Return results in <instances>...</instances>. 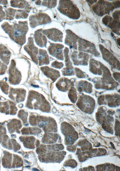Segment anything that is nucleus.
Here are the masks:
<instances>
[{"instance_id":"4c0bfd02","label":"nucleus","mask_w":120,"mask_h":171,"mask_svg":"<svg viewBox=\"0 0 120 171\" xmlns=\"http://www.w3.org/2000/svg\"><path fill=\"white\" fill-rule=\"evenodd\" d=\"M13 160L12 163V168L20 167L23 165V161L22 158L18 155L13 154Z\"/></svg>"},{"instance_id":"20e7f679","label":"nucleus","mask_w":120,"mask_h":171,"mask_svg":"<svg viewBox=\"0 0 120 171\" xmlns=\"http://www.w3.org/2000/svg\"><path fill=\"white\" fill-rule=\"evenodd\" d=\"M57 8L61 13L70 18L76 20L80 16L79 9L70 0H60Z\"/></svg>"},{"instance_id":"c9c22d12","label":"nucleus","mask_w":120,"mask_h":171,"mask_svg":"<svg viewBox=\"0 0 120 171\" xmlns=\"http://www.w3.org/2000/svg\"><path fill=\"white\" fill-rule=\"evenodd\" d=\"M41 131L40 129L37 127L24 128L21 130L22 134L26 135H36L40 133Z\"/></svg>"},{"instance_id":"2f4dec72","label":"nucleus","mask_w":120,"mask_h":171,"mask_svg":"<svg viewBox=\"0 0 120 171\" xmlns=\"http://www.w3.org/2000/svg\"><path fill=\"white\" fill-rule=\"evenodd\" d=\"M37 59L39 60V65L48 64L49 63V56L46 50L39 49V54L37 55Z\"/></svg>"},{"instance_id":"7c9ffc66","label":"nucleus","mask_w":120,"mask_h":171,"mask_svg":"<svg viewBox=\"0 0 120 171\" xmlns=\"http://www.w3.org/2000/svg\"><path fill=\"white\" fill-rule=\"evenodd\" d=\"M73 84V83L70 80L66 78H62L56 83V86L59 90L65 91Z\"/></svg>"},{"instance_id":"a211bd4d","label":"nucleus","mask_w":120,"mask_h":171,"mask_svg":"<svg viewBox=\"0 0 120 171\" xmlns=\"http://www.w3.org/2000/svg\"><path fill=\"white\" fill-rule=\"evenodd\" d=\"M9 93L10 98L17 103L22 101L25 99L26 91L23 88H10Z\"/></svg>"},{"instance_id":"aec40b11","label":"nucleus","mask_w":120,"mask_h":171,"mask_svg":"<svg viewBox=\"0 0 120 171\" xmlns=\"http://www.w3.org/2000/svg\"><path fill=\"white\" fill-rule=\"evenodd\" d=\"M64 146L62 144L46 145L40 144L36 150L37 153L42 154L46 152H55L63 150Z\"/></svg>"},{"instance_id":"2eb2a0df","label":"nucleus","mask_w":120,"mask_h":171,"mask_svg":"<svg viewBox=\"0 0 120 171\" xmlns=\"http://www.w3.org/2000/svg\"><path fill=\"white\" fill-rule=\"evenodd\" d=\"M42 33L49 39L54 42H62L63 33L60 31L55 28L41 30Z\"/></svg>"},{"instance_id":"c03bdc74","label":"nucleus","mask_w":120,"mask_h":171,"mask_svg":"<svg viewBox=\"0 0 120 171\" xmlns=\"http://www.w3.org/2000/svg\"><path fill=\"white\" fill-rule=\"evenodd\" d=\"M56 0H44L42 2V5L52 8L55 7L57 4Z\"/></svg>"},{"instance_id":"79ce46f5","label":"nucleus","mask_w":120,"mask_h":171,"mask_svg":"<svg viewBox=\"0 0 120 171\" xmlns=\"http://www.w3.org/2000/svg\"><path fill=\"white\" fill-rule=\"evenodd\" d=\"M69 50L68 48L65 47L64 50V53L65 58V63L66 66L67 68L73 67L72 64L70 61L69 57L68 56Z\"/></svg>"},{"instance_id":"f03ea898","label":"nucleus","mask_w":120,"mask_h":171,"mask_svg":"<svg viewBox=\"0 0 120 171\" xmlns=\"http://www.w3.org/2000/svg\"><path fill=\"white\" fill-rule=\"evenodd\" d=\"M26 106L29 109L39 110L43 112H49L50 105L41 94L33 90L28 93Z\"/></svg>"},{"instance_id":"9d476101","label":"nucleus","mask_w":120,"mask_h":171,"mask_svg":"<svg viewBox=\"0 0 120 171\" xmlns=\"http://www.w3.org/2000/svg\"><path fill=\"white\" fill-rule=\"evenodd\" d=\"M29 20L30 27L33 28L39 25L48 23L51 21L50 18L48 14L41 12L30 16Z\"/></svg>"},{"instance_id":"864d4df0","label":"nucleus","mask_w":120,"mask_h":171,"mask_svg":"<svg viewBox=\"0 0 120 171\" xmlns=\"http://www.w3.org/2000/svg\"><path fill=\"white\" fill-rule=\"evenodd\" d=\"M116 124H115V130H116V134L118 135L119 134V122L116 120Z\"/></svg>"},{"instance_id":"f257e3e1","label":"nucleus","mask_w":120,"mask_h":171,"mask_svg":"<svg viewBox=\"0 0 120 171\" xmlns=\"http://www.w3.org/2000/svg\"><path fill=\"white\" fill-rule=\"evenodd\" d=\"M1 26L14 41L21 46L25 43L26 34L28 29L27 21H19L18 23L13 22L12 24L4 22Z\"/></svg>"},{"instance_id":"49530a36","label":"nucleus","mask_w":120,"mask_h":171,"mask_svg":"<svg viewBox=\"0 0 120 171\" xmlns=\"http://www.w3.org/2000/svg\"><path fill=\"white\" fill-rule=\"evenodd\" d=\"M63 74L64 75H72L74 74L73 67H67L62 70Z\"/></svg>"},{"instance_id":"bb28decb","label":"nucleus","mask_w":120,"mask_h":171,"mask_svg":"<svg viewBox=\"0 0 120 171\" xmlns=\"http://www.w3.org/2000/svg\"><path fill=\"white\" fill-rule=\"evenodd\" d=\"M8 131L10 134L14 132L20 133V130L22 125L21 121L18 119H14L11 120L7 124Z\"/></svg>"},{"instance_id":"4d7b16f0","label":"nucleus","mask_w":120,"mask_h":171,"mask_svg":"<svg viewBox=\"0 0 120 171\" xmlns=\"http://www.w3.org/2000/svg\"><path fill=\"white\" fill-rule=\"evenodd\" d=\"M114 7L115 8H118L120 7V1H116L112 2V4Z\"/></svg>"},{"instance_id":"412c9836","label":"nucleus","mask_w":120,"mask_h":171,"mask_svg":"<svg viewBox=\"0 0 120 171\" xmlns=\"http://www.w3.org/2000/svg\"><path fill=\"white\" fill-rule=\"evenodd\" d=\"M17 110L15 104L10 100L0 102V112L13 115L16 113Z\"/></svg>"},{"instance_id":"9b49d317","label":"nucleus","mask_w":120,"mask_h":171,"mask_svg":"<svg viewBox=\"0 0 120 171\" xmlns=\"http://www.w3.org/2000/svg\"><path fill=\"white\" fill-rule=\"evenodd\" d=\"M77 45L79 51L88 52L96 56L99 55L94 45L86 40L79 38Z\"/></svg>"},{"instance_id":"3c124183","label":"nucleus","mask_w":120,"mask_h":171,"mask_svg":"<svg viewBox=\"0 0 120 171\" xmlns=\"http://www.w3.org/2000/svg\"><path fill=\"white\" fill-rule=\"evenodd\" d=\"M7 68V66L0 61V75L4 74Z\"/></svg>"},{"instance_id":"c85d7f7f","label":"nucleus","mask_w":120,"mask_h":171,"mask_svg":"<svg viewBox=\"0 0 120 171\" xmlns=\"http://www.w3.org/2000/svg\"><path fill=\"white\" fill-rule=\"evenodd\" d=\"M11 53L8 48L5 46L0 44V58L5 64L9 63Z\"/></svg>"},{"instance_id":"de8ad7c7","label":"nucleus","mask_w":120,"mask_h":171,"mask_svg":"<svg viewBox=\"0 0 120 171\" xmlns=\"http://www.w3.org/2000/svg\"><path fill=\"white\" fill-rule=\"evenodd\" d=\"M0 86L3 92L5 94H8L9 87L8 84L4 82H0Z\"/></svg>"},{"instance_id":"e433bc0d","label":"nucleus","mask_w":120,"mask_h":171,"mask_svg":"<svg viewBox=\"0 0 120 171\" xmlns=\"http://www.w3.org/2000/svg\"><path fill=\"white\" fill-rule=\"evenodd\" d=\"M10 3L11 7L20 9L25 8V9L30 5L27 2L24 0H12Z\"/></svg>"},{"instance_id":"bf43d9fd","label":"nucleus","mask_w":120,"mask_h":171,"mask_svg":"<svg viewBox=\"0 0 120 171\" xmlns=\"http://www.w3.org/2000/svg\"><path fill=\"white\" fill-rule=\"evenodd\" d=\"M8 3L7 0H0V4H2L6 5Z\"/></svg>"},{"instance_id":"5fc2aeb1","label":"nucleus","mask_w":120,"mask_h":171,"mask_svg":"<svg viewBox=\"0 0 120 171\" xmlns=\"http://www.w3.org/2000/svg\"><path fill=\"white\" fill-rule=\"evenodd\" d=\"M5 14L3 10L2 7L0 5V22L5 18Z\"/></svg>"},{"instance_id":"7ed1b4c3","label":"nucleus","mask_w":120,"mask_h":171,"mask_svg":"<svg viewBox=\"0 0 120 171\" xmlns=\"http://www.w3.org/2000/svg\"><path fill=\"white\" fill-rule=\"evenodd\" d=\"M29 122L32 126L37 125L42 128L45 132H56L57 131V125L52 118L40 116H30Z\"/></svg>"},{"instance_id":"58836bf2","label":"nucleus","mask_w":120,"mask_h":171,"mask_svg":"<svg viewBox=\"0 0 120 171\" xmlns=\"http://www.w3.org/2000/svg\"><path fill=\"white\" fill-rule=\"evenodd\" d=\"M116 166L113 164H105L98 166L96 167L98 171H115Z\"/></svg>"},{"instance_id":"1a4fd4ad","label":"nucleus","mask_w":120,"mask_h":171,"mask_svg":"<svg viewBox=\"0 0 120 171\" xmlns=\"http://www.w3.org/2000/svg\"><path fill=\"white\" fill-rule=\"evenodd\" d=\"M89 69L94 74L103 75L104 77L110 76L111 73L109 69L100 62L91 59L89 62Z\"/></svg>"},{"instance_id":"6e6552de","label":"nucleus","mask_w":120,"mask_h":171,"mask_svg":"<svg viewBox=\"0 0 120 171\" xmlns=\"http://www.w3.org/2000/svg\"><path fill=\"white\" fill-rule=\"evenodd\" d=\"M66 154L65 151L50 152L40 154L38 157L39 160L42 162L60 163Z\"/></svg>"},{"instance_id":"09e8293b","label":"nucleus","mask_w":120,"mask_h":171,"mask_svg":"<svg viewBox=\"0 0 120 171\" xmlns=\"http://www.w3.org/2000/svg\"><path fill=\"white\" fill-rule=\"evenodd\" d=\"M10 140L14 150L16 151L20 149V146L16 140L13 139Z\"/></svg>"},{"instance_id":"f8f14e48","label":"nucleus","mask_w":120,"mask_h":171,"mask_svg":"<svg viewBox=\"0 0 120 171\" xmlns=\"http://www.w3.org/2000/svg\"><path fill=\"white\" fill-rule=\"evenodd\" d=\"M99 47L103 58L113 68L119 70V62L113 55L102 45L100 44Z\"/></svg>"},{"instance_id":"5701e85b","label":"nucleus","mask_w":120,"mask_h":171,"mask_svg":"<svg viewBox=\"0 0 120 171\" xmlns=\"http://www.w3.org/2000/svg\"><path fill=\"white\" fill-rule=\"evenodd\" d=\"M67 34L65 39V43L69 46L70 48L77 49V43L79 38L75 34L70 30L66 31Z\"/></svg>"},{"instance_id":"f3484780","label":"nucleus","mask_w":120,"mask_h":171,"mask_svg":"<svg viewBox=\"0 0 120 171\" xmlns=\"http://www.w3.org/2000/svg\"><path fill=\"white\" fill-rule=\"evenodd\" d=\"M50 43V45L47 49L50 54L58 59L63 60L62 51L64 46L59 44Z\"/></svg>"},{"instance_id":"4be33fe9","label":"nucleus","mask_w":120,"mask_h":171,"mask_svg":"<svg viewBox=\"0 0 120 171\" xmlns=\"http://www.w3.org/2000/svg\"><path fill=\"white\" fill-rule=\"evenodd\" d=\"M0 144L5 148L12 149L13 148L11 140L6 135V129L2 125H0Z\"/></svg>"},{"instance_id":"393cba45","label":"nucleus","mask_w":120,"mask_h":171,"mask_svg":"<svg viewBox=\"0 0 120 171\" xmlns=\"http://www.w3.org/2000/svg\"><path fill=\"white\" fill-rule=\"evenodd\" d=\"M106 114L103 118L102 127L105 130L113 134L112 126L114 122L113 118L110 116L106 115Z\"/></svg>"},{"instance_id":"ddd939ff","label":"nucleus","mask_w":120,"mask_h":171,"mask_svg":"<svg viewBox=\"0 0 120 171\" xmlns=\"http://www.w3.org/2000/svg\"><path fill=\"white\" fill-rule=\"evenodd\" d=\"M9 82L13 84L16 85L19 83L21 79L20 72L16 67L14 61L12 60L9 68Z\"/></svg>"},{"instance_id":"473e14b6","label":"nucleus","mask_w":120,"mask_h":171,"mask_svg":"<svg viewBox=\"0 0 120 171\" xmlns=\"http://www.w3.org/2000/svg\"><path fill=\"white\" fill-rule=\"evenodd\" d=\"M58 137V135L57 134L47 133L44 135L42 141L45 144L54 143L57 141Z\"/></svg>"},{"instance_id":"13d9d810","label":"nucleus","mask_w":120,"mask_h":171,"mask_svg":"<svg viewBox=\"0 0 120 171\" xmlns=\"http://www.w3.org/2000/svg\"><path fill=\"white\" fill-rule=\"evenodd\" d=\"M113 76L115 79L119 81V73H115L113 74Z\"/></svg>"},{"instance_id":"39448f33","label":"nucleus","mask_w":120,"mask_h":171,"mask_svg":"<svg viewBox=\"0 0 120 171\" xmlns=\"http://www.w3.org/2000/svg\"><path fill=\"white\" fill-rule=\"evenodd\" d=\"M61 130L65 136L64 143L66 145L73 144L78 138L77 133L74 128L66 122L61 124Z\"/></svg>"},{"instance_id":"72a5a7b5","label":"nucleus","mask_w":120,"mask_h":171,"mask_svg":"<svg viewBox=\"0 0 120 171\" xmlns=\"http://www.w3.org/2000/svg\"><path fill=\"white\" fill-rule=\"evenodd\" d=\"M4 153L2 159L3 166L5 168H11L12 154L6 151H4Z\"/></svg>"},{"instance_id":"37998d69","label":"nucleus","mask_w":120,"mask_h":171,"mask_svg":"<svg viewBox=\"0 0 120 171\" xmlns=\"http://www.w3.org/2000/svg\"><path fill=\"white\" fill-rule=\"evenodd\" d=\"M28 116V113L23 110H20L18 115V117L22 120L24 124L27 122Z\"/></svg>"},{"instance_id":"b1692460","label":"nucleus","mask_w":120,"mask_h":171,"mask_svg":"<svg viewBox=\"0 0 120 171\" xmlns=\"http://www.w3.org/2000/svg\"><path fill=\"white\" fill-rule=\"evenodd\" d=\"M40 69L45 75L51 79L53 82L55 81L60 76L58 71L48 66L42 67Z\"/></svg>"},{"instance_id":"0eeeda50","label":"nucleus","mask_w":120,"mask_h":171,"mask_svg":"<svg viewBox=\"0 0 120 171\" xmlns=\"http://www.w3.org/2000/svg\"><path fill=\"white\" fill-rule=\"evenodd\" d=\"M95 101L92 98L87 95L80 96L76 103L78 107L84 112L91 114L94 110Z\"/></svg>"},{"instance_id":"423d86ee","label":"nucleus","mask_w":120,"mask_h":171,"mask_svg":"<svg viewBox=\"0 0 120 171\" xmlns=\"http://www.w3.org/2000/svg\"><path fill=\"white\" fill-rule=\"evenodd\" d=\"M114 8L111 2L104 0L98 1L92 7L93 11L99 16L109 14Z\"/></svg>"},{"instance_id":"6ab92c4d","label":"nucleus","mask_w":120,"mask_h":171,"mask_svg":"<svg viewBox=\"0 0 120 171\" xmlns=\"http://www.w3.org/2000/svg\"><path fill=\"white\" fill-rule=\"evenodd\" d=\"M118 85L113 79L110 76L104 77L98 80L95 85L96 87L98 88H103L105 89L114 88Z\"/></svg>"},{"instance_id":"dca6fc26","label":"nucleus","mask_w":120,"mask_h":171,"mask_svg":"<svg viewBox=\"0 0 120 171\" xmlns=\"http://www.w3.org/2000/svg\"><path fill=\"white\" fill-rule=\"evenodd\" d=\"M71 57L75 65H86L88 64V55L85 52L74 51L72 54Z\"/></svg>"},{"instance_id":"052dcab7","label":"nucleus","mask_w":120,"mask_h":171,"mask_svg":"<svg viewBox=\"0 0 120 171\" xmlns=\"http://www.w3.org/2000/svg\"><path fill=\"white\" fill-rule=\"evenodd\" d=\"M35 145L36 147H37L39 145V142L38 140H37L35 142Z\"/></svg>"},{"instance_id":"680f3d73","label":"nucleus","mask_w":120,"mask_h":171,"mask_svg":"<svg viewBox=\"0 0 120 171\" xmlns=\"http://www.w3.org/2000/svg\"><path fill=\"white\" fill-rule=\"evenodd\" d=\"M41 2L40 0H38L37 1L35 2V3L36 4L38 5H39L40 4Z\"/></svg>"},{"instance_id":"ea45409f","label":"nucleus","mask_w":120,"mask_h":171,"mask_svg":"<svg viewBox=\"0 0 120 171\" xmlns=\"http://www.w3.org/2000/svg\"><path fill=\"white\" fill-rule=\"evenodd\" d=\"M78 145L81 146L82 151L89 150L92 148L90 143L85 140H81L80 141L79 140Z\"/></svg>"},{"instance_id":"a878e982","label":"nucleus","mask_w":120,"mask_h":171,"mask_svg":"<svg viewBox=\"0 0 120 171\" xmlns=\"http://www.w3.org/2000/svg\"><path fill=\"white\" fill-rule=\"evenodd\" d=\"M34 37L35 42L38 46L41 47H46L47 39L46 36L41 33V29L35 32Z\"/></svg>"},{"instance_id":"603ef678","label":"nucleus","mask_w":120,"mask_h":171,"mask_svg":"<svg viewBox=\"0 0 120 171\" xmlns=\"http://www.w3.org/2000/svg\"><path fill=\"white\" fill-rule=\"evenodd\" d=\"M75 72L76 76L79 78H84L86 77L83 72L80 69L77 68L75 69Z\"/></svg>"},{"instance_id":"c756f323","label":"nucleus","mask_w":120,"mask_h":171,"mask_svg":"<svg viewBox=\"0 0 120 171\" xmlns=\"http://www.w3.org/2000/svg\"><path fill=\"white\" fill-rule=\"evenodd\" d=\"M20 140L22 142L24 146L26 148L34 149L35 148V138L32 136H22L20 137Z\"/></svg>"},{"instance_id":"a19ab883","label":"nucleus","mask_w":120,"mask_h":171,"mask_svg":"<svg viewBox=\"0 0 120 171\" xmlns=\"http://www.w3.org/2000/svg\"><path fill=\"white\" fill-rule=\"evenodd\" d=\"M69 97L72 102L75 103L77 99V94L76 90L74 87H71L68 94Z\"/></svg>"},{"instance_id":"a18cd8bd","label":"nucleus","mask_w":120,"mask_h":171,"mask_svg":"<svg viewBox=\"0 0 120 171\" xmlns=\"http://www.w3.org/2000/svg\"><path fill=\"white\" fill-rule=\"evenodd\" d=\"M77 165L76 162L74 160L70 159L66 160L63 164L64 166H69L72 168H75Z\"/></svg>"},{"instance_id":"cd10ccee","label":"nucleus","mask_w":120,"mask_h":171,"mask_svg":"<svg viewBox=\"0 0 120 171\" xmlns=\"http://www.w3.org/2000/svg\"><path fill=\"white\" fill-rule=\"evenodd\" d=\"M103 98L106 101L108 105L110 107H114L119 105V95L117 94L114 95H106L104 98L103 95ZM103 100L101 105L103 104Z\"/></svg>"},{"instance_id":"f704fd0d","label":"nucleus","mask_w":120,"mask_h":171,"mask_svg":"<svg viewBox=\"0 0 120 171\" xmlns=\"http://www.w3.org/2000/svg\"><path fill=\"white\" fill-rule=\"evenodd\" d=\"M92 85L86 81L79 82L77 84V89L79 92L85 91L90 93L92 91Z\"/></svg>"},{"instance_id":"4468645a","label":"nucleus","mask_w":120,"mask_h":171,"mask_svg":"<svg viewBox=\"0 0 120 171\" xmlns=\"http://www.w3.org/2000/svg\"><path fill=\"white\" fill-rule=\"evenodd\" d=\"M26 51L30 56L31 59L36 64L38 63L37 56L38 54V48L34 44L33 39L32 37L28 38V42L24 46Z\"/></svg>"},{"instance_id":"8fccbe9b","label":"nucleus","mask_w":120,"mask_h":171,"mask_svg":"<svg viewBox=\"0 0 120 171\" xmlns=\"http://www.w3.org/2000/svg\"><path fill=\"white\" fill-rule=\"evenodd\" d=\"M51 65L54 68L61 69L63 67V64L62 62L54 61L52 63Z\"/></svg>"},{"instance_id":"6e6d98bb","label":"nucleus","mask_w":120,"mask_h":171,"mask_svg":"<svg viewBox=\"0 0 120 171\" xmlns=\"http://www.w3.org/2000/svg\"><path fill=\"white\" fill-rule=\"evenodd\" d=\"M67 149L70 152H75L76 149V147L74 145H71L67 147Z\"/></svg>"}]
</instances>
